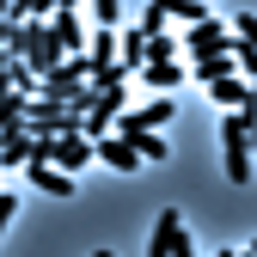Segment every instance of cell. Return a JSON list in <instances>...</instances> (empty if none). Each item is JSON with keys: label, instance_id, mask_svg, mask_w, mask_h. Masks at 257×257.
<instances>
[{"label": "cell", "instance_id": "6da1fadb", "mask_svg": "<svg viewBox=\"0 0 257 257\" xmlns=\"http://www.w3.org/2000/svg\"><path fill=\"white\" fill-rule=\"evenodd\" d=\"M43 159H49L55 172H68V178H80V172H86V166H92V159H98V153H92V141H86L80 128H74V135H43Z\"/></svg>", "mask_w": 257, "mask_h": 257}, {"label": "cell", "instance_id": "7a4b0ae2", "mask_svg": "<svg viewBox=\"0 0 257 257\" xmlns=\"http://www.w3.org/2000/svg\"><path fill=\"white\" fill-rule=\"evenodd\" d=\"M147 257H196V245H190V233H184V214H178V208H166V214L153 220Z\"/></svg>", "mask_w": 257, "mask_h": 257}, {"label": "cell", "instance_id": "3957f363", "mask_svg": "<svg viewBox=\"0 0 257 257\" xmlns=\"http://www.w3.org/2000/svg\"><path fill=\"white\" fill-rule=\"evenodd\" d=\"M184 49H190V61H196V55H227L233 37H227V25L202 19V25H190V31H184Z\"/></svg>", "mask_w": 257, "mask_h": 257}, {"label": "cell", "instance_id": "277c9868", "mask_svg": "<svg viewBox=\"0 0 257 257\" xmlns=\"http://www.w3.org/2000/svg\"><path fill=\"white\" fill-rule=\"evenodd\" d=\"M92 153H98V159H104V166H110V172H122V178H135V172L147 166V159H141L135 147H128L122 135H104V141H92Z\"/></svg>", "mask_w": 257, "mask_h": 257}, {"label": "cell", "instance_id": "5b68a950", "mask_svg": "<svg viewBox=\"0 0 257 257\" xmlns=\"http://www.w3.org/2000/svg\"><path fill=\"white\" fill-rule=\"evenodd\" d=\"M49 31H55L61 55H86V31H80V13H74V7H55V13H49Z\"/></svg>", "mask_w": 257, "mask_h": 257}, {"label": "cell", "instance_id": "8992f818", "mask_svg": "<svg viewBox=\"0 0 257 257\" xmlns=\"http://www.w3.org/2000/svg\"><path fill=\"white\" fill-rule=\"evenodd\" d=\"M208 98H214L220 110H245V104H257L245 74H220V80H208Z\"/></svg>", "mask_w": 257, "mask_h": 257}, {"label": "cell", "instance_id": "52a82bcc", "mask_svg": "<svg viewBox=\"0 0 257 257\" xmlns=\"http://www.w3.org/2000/svg\"><path fill=\"white\" fill-rule=\"evenodd\" d=\"M25 172H31V184H37L43 196H74V178H68V172H55L49 159H31Z\"/></svg>", "mask_w": 257, "mask_h": 257}, {"label": "cell", "instance_id": "ba28073f", "mask_svg": "<svg viewBox=\"0 0 257 257\" xmlns=\"http://www.w3.org/2000/svg\"><path fill=\"white\" fill-rule=\"evenodd\" d=\"M116 37H122L116 25H98V31L86 37V55H92V68H104V61H116Z\"/></svg>", "mask_w": 257, "mask_h": 257}, {"label": "cell", "instance_id": "9c48e42d", "mask_svg": "<svg viewBox=\"0 0 257 257\" xmlns=\"http://www.w3.org/2000/svg\"><path fill=\"white\" fill-rule=\"evenodd\" d=\"M31 122V92H7V98H0V135H7V128H25Z\"/></svg>", "mask_w": 257, "mask_h": 257}, {"label": "cell", "instance_id": "30bf717a", "mask_svg": "<svg viewBox=\"0 0 257 257\" xmlns=\"http://www.w3.org/2000/svg\"><path fill=\"white\" fill-rule=\"evenodd\" d=\"M135 80H141V86H153V92H172V86L184 80V68H178V61H147Z\"/></svg>", "mask_w": 257, "mask_h": 257}, {"label": "cell", "instance_id": "8fae6325", "mask_svg": "<svg viewBox=\"0 0 257 257\" xmlns=\"http://www.w3.org/2000/svg\"><path fill=\"white\" fill-rule=\"evenodd\" d=\"M128 147H135V153L147 159V166H159V159H166V153H172V141H166V135H159V128H141V135H135V141H128Z\"/></svg>", "mask_w": 257, "mask_h": 257}, {"label": "cell", "instance_id": "7c38bea8", "mask_svg": "<svg viewBox=\"0 0 257 257\" xmlns=\"http://www.w3.org/2000/svg\"><path fill=\"white\" fill-rule=\"evenodd\" d=\"M147 61H178V37L172 31H153L147 37Z\"/></svg>", "mask_w": 257, "mask_h": 257}, {"label": "cell", "instance_id": "4fadbf2b", "mask_svg": "<svg viewBox=\"0 0 257 257\" xmlns=\"http://www.w3.org/2000/svg\"><path fill=\"white\" fill-rule=\"evenodd\" d=\"M233 68H239L245 80H257V43H245V37H233Z\"/></svg>", "mask_w": 257, "mask_h": 257}, {"label": "cell", "instance_id": "5bb4252c", "mask_svg": "<svg viewBox=\"0 0 257 257\" xmlns=\"http://www.w3.org/2000/svg\"><path fill=\"white\" fill-rule=\"evenodd\" d=\"M92 19H98V25H116L122 19V0H92Z\"/></svg>", "mask_w": 257, "mask_h": 257}, {"label": "cell", "instance_id": "9a60e30c", "mask_svg": "<svg viewBox=\"0 0 257 257\" xmlns=\"http://www.w3.org/2000/svg\"><path fill=\"white\" fill-rule=\"evenodd\" d=\"M233 37H245V43H257V13H239V19H233Z\"/></svg>", "mask_w": 257, "mask_h": 257}, {"label": "cell", "instance_id": "2e32d148", "mask_svg": "<svg viewBox=\"0 0 257 257\" xmlns=\"http://www.w3.org/2000/svg\"><path fill=\"white\" fill-rule=\"evenodd\" d=\"M13 214H19V196H13V190H0V233L13 227Z\"/></svg>", "mask_w": 257, "mask_h": 257}, {"label": "cell", "instance_id": "e0dca14e", "mask_svg": "<svg viewBox=\"0 0 257 257\" xmlns=\"http://www.w3.org/2000/svg\"><path fill=\"white\" fill-rule=\"evenodd\" d=\"M7 68H13V49H0V74H7Z\"/></svg>", "mask_w": 257, "mask_h": 257}, {"label": "cell", "instance_id": "ac0fdd59", "mask_svg": "<svg viewBox=\"0 0 257 257\" xmlns=\"http://www.w3.org/2000/svg\"><path fill=\"white\" fill-rule=\"evenodd\" d=\"M55 7H74V13H80V0H55Z\"/></svg>", "mask_w": 257, "mask_h": 257}, {"label": "cell", "instance_id": "d6986e66", "mask_svg": "<svg viewBox=\"0 0 257 257\" xmlns=\"http://www.w3.org/2000/svg\"><path fill=\"white\" fill-rule=\"evenodd\" d=\"M92 257H110V251H92Z\"/></svg>", "mask_w": 257, "mask_h": 257}, {"label": "cell", "instance_id": "ffe728a7", "mask_svg": "<svg viewBox=\"0 0 257 257\" xmlns=\"http://www.w3.org/2000/svg\"><path fill=\"white\" fill-rule=\"evenodd\" d=\"M251 98H257V80H251Z\"/></svg>", "mask_w": 257, "mask_h": 257}, {"label": "cell", "instance_id": "44dd1931", "mask_svg": "<svg viewBox=\"0 0 257 257\" xmlns=\"http://www.w3.org/2000/svg\"><path fill=\"white\" fill-rule=\"evenodd\" d=\"M202 7H214V0H202Z\"/></svg>", "mask_w": 257, "mask_h": 257}, {"label": "cell", "instance_id": "7402d4cb", "mask_svg": "<svg viewBox=\"0 0 257 257\" xmlns=\"http://www.w3.org/2000/svg\"><path fill=\"white\" fill-rule=\"evenodd\" d=\"M251 251H257V239H251Z\"/></svg>", "mask_w": 257, "mask_h": 257}]
</instances>
